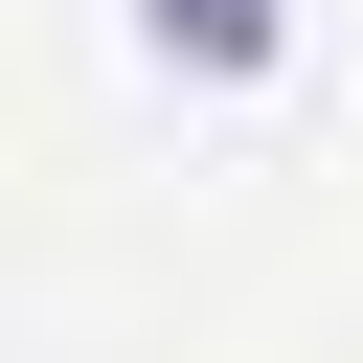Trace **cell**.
Masks as SVG:
<instances>
[{"label": "cell", "mask_w": 363, "mask_h": 363, "mask_svg": "<svg viewBox=\"0 0 363 363\" xmlns=\"http://www.w3.org/2000/svg\"><path fill=\"white\" fill-rule=\"evenodd\" d=\"M136 23H159V68H272L295 0H136Z\"/></svg>", "instance_id": "1"}]
</instances>
